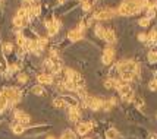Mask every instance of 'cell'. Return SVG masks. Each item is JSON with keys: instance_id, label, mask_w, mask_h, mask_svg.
Instances as JSON below:
<instances>
[{"instance_id": "cell-1", "label": "cell", "mask_w": 157, "mask_h": 139, "mask_svg": "<svg viewBox=\"0 0 157 139\" xmlns=\"http://www.w3.org/2000/svg\"><path fill=\"white\" fill-rule=\"evenodd\" d=\"M141 10V3L140 0H124L120 3V6L117 8V13L122 16H131L135 13H140Z\"/></svg>"}, {"instance_id": "cell-2", "label": "cell", "mask_w": 157, "mask_h": 139, "mask_svg": "<svg viewBox=\"0 0 157 139\" xmlns=\"http://www.w3.org/2000/svg\"><path fill=\"white\" fill-rule=\"evenodd\" d=\"M116 69L119 70V73H132V75H140V65L135 63L134 60H120Z\"/></svg>"}, {"instance_id": "cell-3", "label": "cell", "mask_w": 157, "mask_h": 139, "mask_svg": "<svg viewBox=\"0 0 157 139\" xmlns=\"http://www.w3.org/2000/svg\"><path fill=\"white\" fill-rule=\"evenodd\" d=\"M117 13L115 9L112 8H104V9H100L94 13V19H99V21H109L112 18H115V15Z\"/></svg>"}, {"instance_id": "cell-4", "label": "cell", "mask_w": 157, "mask_h": 139, "mask_svg": "<svg viewBox=\"0 0 157 139\" xmlns=\"http://www.w3.org/2000/svg\"><path fill=\"white\" fill-rule=\"evenodd\" d=\"M103 100L97 98V97H87V100L85 101H82V104L85 107H88V108H91V110H94V111H97V110H100L101 107H103Z\"/></svg>"}, {"instance_id": "cell-5", "label": "cell", "mask_w": 157, "mask_h": 139, "mask_svg": "<svg viewBox=\"0 0 157 139\" xmlns=\"http://www.w3.org/2000/svg\"><path fill=\"white\" fill-rule=\"evenodd\" d=\"M119 94H120V97L124 98V101H132L134 98V91L132 88L128 85V83H124L120 88H119Z\"/></svg>"}, {"instance_id": "cell-6", "label": "cell", "mask_w": 157, "mask_h": 139, "mask_svg": "<svg viewBox=\"0 0 157 139\" xmlns=\"http://www.w3.org/2000/svg\"><path fill=\"white\" fill-rule=\"evenodd\" d=\"M113 59H115V50L107 47V49L103 51V56H101L103 65H110V63L113 62Z\"/></svg>"}, {"instance_id": "cell-7", "label": "cell", "mask_w": 157, "mask_h": 139, "mask_svg": "<svg viewBox=\"0 0 157 139\" xmlns=\"http://www.w3.org/2000/svg\"><path fill=\"white\" fill-rule=\"evenodd\" d=\"M15 119L18 120V123H21V124H22V126H25V127L28 126V123L31 122V117L26 114L25 111H19V110H16V111H15Z\"/></svg>"}, {"instance_id": "cell-8", "label": "cell", "mask_w": 157, "mask_h": 139, "mask_svg": "<svg viewBox=\"0 0 157 139\" xmlns=\"http://www.w3.org/2000/svg\"><path fill=\"white\" fill-rule=\"evenodd\" d=\"M91 127H92V124L91 123H78L76 124V133L78 135H81V136H84V135H87L88 132L91 131Z\"/></svg>"}, {"instance_id": "cell-9", "label": "cell", "mask_w": 157, "mask_h": 139, "mask_svg": "<svg viewBox=\"0 0 157 139\" xmlns=\"http://www.w3.org/2000/svg\"><path fill=\"white\" fill-rule=\"evenodd\" d=\"M69 120H72V122H79V119H81V110L78 108V107H74V108H69Z\"/></svg>"}, {"instance_id": "cell-10", "label": "cell", "mask_w": 157, "mask_h": 139, "mask_svg": "<svg viewBox=\"0 0 157 139\" xmlns=\"http://www.w3.org/2000/svg\"><path fill=\"white\" fill-rule=\"evenodd\" d=\"M81 38H82V32L78 31L76 28H75V29H71V31L68 32V40L72 41V42H76V41H79Z\"/></svg>"}, {"instance_id": "cell-11", "label": "cell", "mask_w": 157, "mask_h": 139, "mask_svg": "<svg viewBox=\"0 0 157 139\" xmlns=\"http://www.w3.org/2000/svg\"><path fill=\"white\" fill-rule=\"evenodd\" d=\"M37 81H38L40 85H44V83L49 85V83H53V76L50 73H41V75H38Z\"/></svg>"}, {"instance_id": "cell-12", "label": "cell", "mask_w": 157, "mask_h": 139, "mask_svg": "<svg viewBox=\"0 0 157 139\" xmlns=\"http://www.w3.org/2000/svg\"><path fill=\"white\" fill-rule=\"evenodd\" d=\"M104 40H106V42H109V44H115V42H116L115 29L107 28V29H106V35H104Z\"/></svg>"}, {"instance_id": "cell-13", "label": "cell", "mask_w": 157, "mask_h": 139, "mask_svg": "<svg viewBox=\"0 0 157 139\" xmlns=\"http://www.w3.org/2000/svg\"><path fill=\"white\" fill-rule=\"evenodd\" d=\"M62 100L65 101V104H66L69 108H74V107H78V101L74 98V97H62Z\"/></svg>"}, {"instance_id": "cell-14", "label": "cell", "mask_w": 157, "mask_h": 139, "mask_svg": "<svg viewBox=\"0 0 157 139\" xmlns=\"http://www.w3.org/2000/svg\"><path fill=\"white\" fill-rule=\"evenodd\" d=\"M96 35L101 38V40H104V35H106V28L103 26V25H96Z\"/></svg>"}, {"instance_id": "cell-15", "label": "cell", "mask_w": 157, "mask_h": 139, "mask_svg": "<svg viewBox=\"0 0 157 139\" xmlns=\"http://www.w3.org/2000/svg\"><path fill=\"white\" fill-rule=\"evenodd\" d=\"M147 41H148L151 46H154L157 44V31L156 29H153V31H150V34L147 35Z\"/></svg>"}, {"instance_id": "cell-16", "label": "cell", "mask_w": 157, "mask_h": 139, "mask_svg": "<svg viewBox=\"0 0 157 139\" xmlns=\"http://www.w3.org/2000/svg\"><path fill=\"white\" fill-rule=\"evenodd\" d=\"M106 139H119V132L116 131V129H109L106 132Z\"/></svg>"}, {"instance_id": "cell-17", "label": "cell", "mask_w": 157, "mask_h": 139, "mask_svg": "<svg viewBox=\"0 0 157 139\" xmlns=\"http://www.w3.org/2000/svg\"><path fill=\"white\" fill-rule=\"evenodd\" d=\"M12 131L15 135H22L25 132V126H22L21 123H16V124H13V127H12Z\"/></svg>"}, {"instance_id": "cell-18", "label": "cell", "mask_w": 157, "mask_h": 139, "mask_svg": "<svg viewBox=\"0 0 157 139\" xmlns=\"http://www.w3.org/2000/svg\"><path fill=\"white\" fill-rule=\"evenodd\" d=\"M6 107H8V98L5 97L3 92H0V113H2Z\"/></svg>"}, {"instance_id": "cell-19", "label": "cell", "mask_w": 157, "mask_h": 139, "mask_svg": "<svg viewBox=\"0 0 157 139\" xmlns=\"http://www.w3.org/2000/svg\"><path fill=\"white\" fill-rule=\"evenodd\" d=\"M12 50H13V46H12V42H9V41H6V42H3V54H10L12 53Z\"/></svg>"}, {"instance_id": "cell-20", "label": "cell", "mask_w": 157, "mask_h": 139, "mask_svg": "<svg viewBox=\"0 0 157 139\" xmlns=\"http://www.w3.org/2000/svg\"><path fill=\"white\" fill-rule=\"evenodd\" d=\"M31 92L35 94V95H44V88H43L41 85H34L33 88H31Z\"/></svg>"}, {"instance_id": "cell-21", "label": "cell", "mask_w": 157, "mask_h": 139, "mask_svg": "<svg viewBox=\"0 0 157 139\" xmlns=\"http://www.w3.org/2000/svg\"><path fill=\"white\" fill-rule=\"evenodd\" d=\"M13 25H15L16 28H19V29H21V28H24L26 24H25V22L19 16H15V18H13Z\"/></svg>"}, {"instance_id": "cell-22", "label": "cell", "mask_w": 157, "mask_h": 139, "mask_svg": "<svg viewBox=\"0 0 157 139\" xmlns=\"http://www.w3.org/2000/svg\"><path fill=\"white\" fill-rule=\"evenodd\" d=\"M60 139H75V133L72 131H65L63 133H62V136H60Z\"/></svg>"}, {"instance_id": "cell-23", "label": "cell", "mask_w": 157, "mask_h": 139, "mask_svg": "<svg viewBox=\"0 0 157 139\" xmlns=\"http://www.w3.org/2000/svg\"><path fill=\"white\" fill-rule=\"evenodd\" d=\"M53 106L56 107V108H65L66 104H65V101H63L62 98H56L54 101H53Z\"/></svg>"}, {"instance_id": "cell-24", "label": "cell", "mask_w": 157, "mask_h": 139, "mask_svg": "<svg viewBox=\"0 0 157 139\" xmlns=\"http://www.w3.org/2000/svg\"><path fill=\"white\" fill-rule=\"evenodd\" d=\"M92 5H94V0H85L82 3V9L85 12H88L91 8H92Z\"/></svg>"}, {"instance_id": "cell-25", "label": "cell", "mask_w": 157, "mask_h": 139, "mask_svg": "<svg viewBox=\"0 0 157 139\" xmlns=\"http://www.w3.org/2000/svg\"><path fill=\"white\" fill-rule=\"evenodd\" d=\"M148 62L150 63H156L157 62V51H154V50L150 51L148 53Z\"/></svg>"}, {"instance_id": "cell-26", "label": "cell", "mask_w": 157, "mask_h": 139, "mask_svg": "<svg viewBox=\"0 0 157 139\" xmlns=\"http://www.w3.org/2000/svg\"><path fill=\"white\" fill-rule=\"evenodd\" d=\"M138 24H140V26L145 28V26H148V25H150V19L147 16H144V18H141L140 21H138Z\"/></svg>"}, {"instance_id": "cell-27", "label": "cell", "mask_w": 157, "mask_h": 139, "mask_svg": "<svg viewBox=\"0 0 157 139\" xmlns=\"http://www.w3.org/2000/svg\"><path fill=\"white\" fill-rule=\"evenodd\" d=\"M104 88H107V90H112V88H115V83H113V78H109L104 81Z\"/></svg>"}, {"instance_id": "cell-28", "label": "cell", "mask_w": 157, "mask_h": 139, "mask_svg": "<svg viewBox=\"0 0 157 139\" xmlns=\"http://www.w3.org/2000/svg\"><path fill=\"white\" fill-rule=\"evenodd\" d=\"M154 16H156V10H154V8H148L147 9V18L151 21Z\"/></svg>"}, {"instance_id": "cell-29", "label": "cell", "mask_w": 157, "mask_h": 139, "mask_svg": "<svg viewBox=\"0 0 157 139\" xmlns=\"http://www.w3.org/2000/svg\"><path fill=\"white\" fill-rule=\"evenodd\" d=\"M37 42H38V47H40V50H41V49H44V47L47 46V38H38Z\"/></svg>"}, {"instance_id": "cell-30", "label": "cell", "mask_w": 157, "mask_h": 139, "mask_svg": "<svg viewBox=\"0 0 157 139\" xmlns=\"http://www.w3.org/2000/svg\"><path fill=\"white\" fill-rule=\"evenodd\" d=\"M26 81H28V76H26L25 73H19V75H18V82H19V83H25Z\"/></svg>"}, {"instance_id": "cell-31", "label": "cell", "mask_w": 157, "mask_h": 139, "mask_svg": "<svg viewBox=\"0 0 157 139\" xmlns=\"http://www.w3.org/2000/svg\"><path fill=\"white\" fill-rule=\"evenodd\" d=\"M148 88L151 91H157V79H156V81H151V82H150V83H148Z\"/></svg>"}, {"instance_id": "cell-32", "label": "cell", "mask_w": 157, "mask_h": 139, "mask_svg": "<svg viewBox=\"0 0 157 139\" xmlns=\"http://www.w3.org/2000/svg\"><path fill=\"white\" fill-rule=\"evenodd\" d=\"M138 40L142 41V42L147 41V35H145V34H138Z\"/></svg>"}, {"instance_id": "cell-33", "label": "cell", "mask_w": 157, "mask_h": 139, "mask_svg": "<svg viewBox=\"0 0 157 139\" xmlns=\"http://www.w3.org/2000/svg\"><path fill=\"white\" fill-rule=\"evenodd\" d=\"M47 139H54V138H53V136H49V138H47Z\"/></svg>"}, {"instance_id": "cell-34", "label": "cell", "mask_w": 157, "mask_h": 139, "mask_svg": "<svg viewBox=\"0 0 157 139\" xmlns=\"http://www.w3.org/2000/svg\"><path fill=\"white\" fill-rule=\"evenodd\" d=\"M85 139H91V138H85Z\"/></svg>"}, {"instance_id": "cell-35", "label": "cell", "mask_w": 157, "mask_h": 139, "mask_svg": "<svg viewBox=\"0 0 157 139\" xmlns=\"http://www.w3.org/2000/svg\"><path fill=\"white\" fill-rule=\"evenodd\" d=\"M0 120H2V117H0Z\"/></svg>"}]
</instances>
